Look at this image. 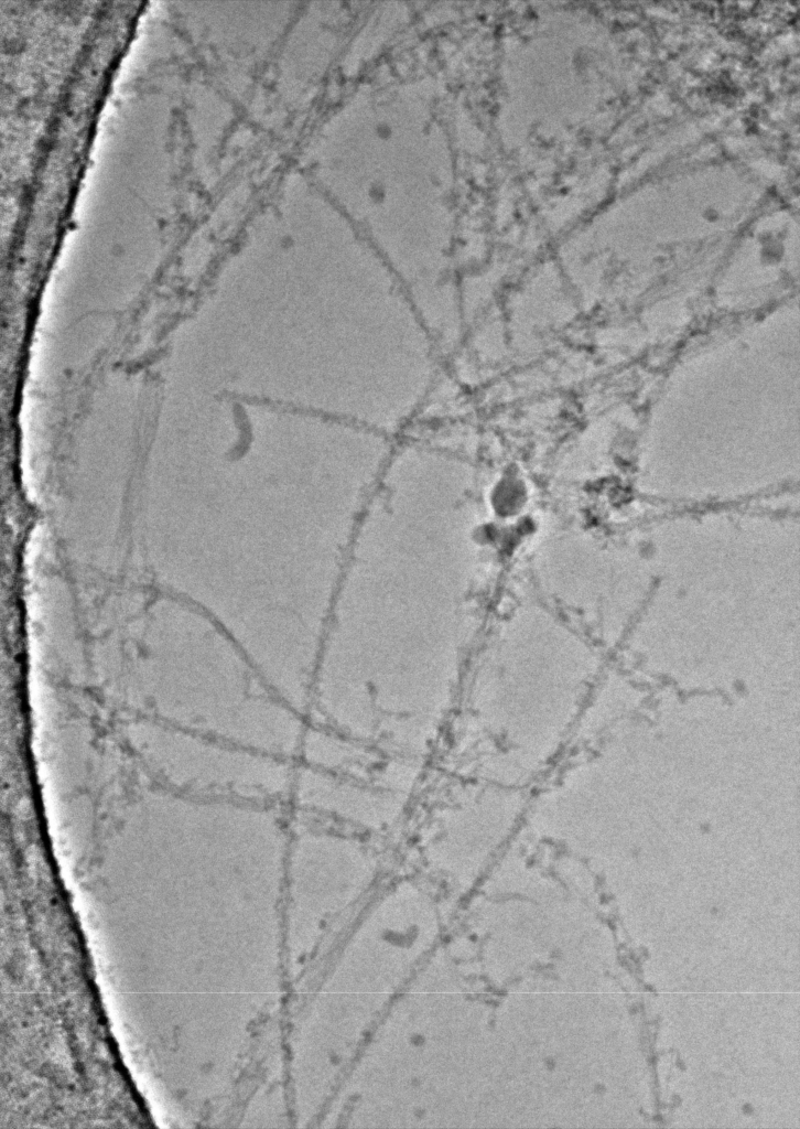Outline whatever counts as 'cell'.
<instances>
[{
	"label": "cell",
	"instance_id": "obj_1",
	"mask_svg": "<svg viewBox=\"0 0 800 1129\" xmlns=\"http://www.w3.org/2000/svg\"><path fill=\"white\" fill-rule=\"evenodd\" d=\"M370 856L353 837L307 828L289 840L284 872L301 897H346L369 875Z\"/></svg>",
	"mask_w": 800,
	"mask_h": 1129
},
{
	"label": "cell",
	"instance_id": "obj_2",
	"mask_svg": "<svg viewBox=\"0 0 800 1129\" xmlns=\"http://www.w3.org/2000/svg\"><path fill=\"white\" fill-rule=\"evenodd\" d=\"M294 786L302 807L355 826L380 827L398 807L393 796L366 782L310 766L301 771Z\"/></svg>",
	"mask_w": 800,
	"mask_h": 1129
}]
</instances>
